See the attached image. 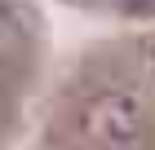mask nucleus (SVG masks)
<instances>
[{
  "label": "nucleus",
  "instance_id": "39448f33",
  "mask_svg": "<svg viewBox=\"0 0 155 150\" xmlns=\"http://www.w3.org/2000/svg\"><path fill=\"white\" fill-rule=\"evenodd\" d=\"M71 5H84V0H71Z\"/></svg>",
  "mask_w": 155,
  "mask_h": 150
},
{
  "label": "nucleus",
  "instance_id": "7ed1b4c3",
  "mask_svg": "<svg viewBox=\"0 0 155 150\" xmlns=\"http://www.w3.org/2000/svg\"><path fill=\"white\" fill-rule=\"evenodd\" d=\"M13 18H18V13H13V5H9V0H0V35L13 27Z\"/></svg>",
  "mask_w": 155,
  "mask_h": 150
},
{
  "label": "nucleus",
  "instance_id": "20e7f679",
  "mask_svg": "<svg viewBox=\"0 0 155 150\" xmlns=\"http://www.w3.org/2000/svg\"><path fill=\"white\" fill-rule=\"evenodd\" d=\"M0 93H5V66H0Z\"/></svg>",
  "mask_w": 155,
  "mask_h": 150
},
{
  "label": "nucleus",
  "instance_id": "f257e3e1",
  "mask_svg": "<svg viewBox=\"0 0 155 150\" xmlns=\"http://www.w3.org/2000/svg\"><path fill=\"white\" fill-rule=\"evenodd\" d=\"M71 128L93 150H142L151 137V106L137 88H93L75 97Z\"/></svg>",
  "mask_w": 155,
  "mask_h": 150
},
{
  "label": "nucleus",
  "instance_id": "f03ea898",
  "mask_svg": "<svg viewBox=\"0 0 155 150\" xmlns=\"http://www.w3.org/2000/svg\"><path fill=\"white\" fill-rule=\"evenodd\" d=\"M137 62H142V75H146V80L155 84V35L146 40L142 49H137Z\"/></svg>",
  "mask_w": 155,
  "mask_h": 150
}]
</instances>
